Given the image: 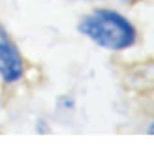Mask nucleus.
I'll use <instances>...</instances> for the list:
<instances>
[{
	"label": "nucleus",
	"mask_w": 154,
	"mask_h": 150,
	"mask_svg": "<svg viewBox=\"0 0 154 150\" xmlns=\"http://www.w3.org/2000/svg\"><path fill=\"white\" fill-rule=\"evenodd\" d=\"M79 32L105 51H126L137 43V28L126 15L111 8H98L79 21Z\"/></svg>",
	"instance_id": "nucleus-1"
},
{
	"label": "nucleus",
	"mask_w": 154,
	"mask_h": 150,
	"mask_svg": "<svg viewBox=\"0 0 154 150\" xmlns=\"http://www.w3.org/2000/svg\"><path fill=\"white\" fill-rule=\"evenodd\" d=\"M26 73V62L15 40L0 22V79L4 85H15Z\"/></svg>",
	"instance_id": "nucleus-2"
},
{
	"label": "nucleus",
	"mask_w": 154,
	"mask_h": 150,
	"mask_svg": "<svg viewBox=\"0 0 154 150\" xmlns=\"http://www.w3.org/2000/svg\"><path fill=\"white\" fill-rule=\"evenodd\" d=\"M58 107L62 111H73L75 109V100L72 96H62V98H58Z\"/></svg>",
	"instance_id": "nucleus-3"
},
{
	"label": "nucleus",
	"mask_w": 154,
	"mask_h": 150,
	"mask_svg": "<svg viewBox=\"0 0 154 150\" xmlns=\"http://www.w3.org/2000/svg\"><path fill=\"white\" fill-rule=\"evenodd\" d=\"M147 133H150V135H154V122H150V126L147 128Z\"/></svg>",
	"instance_id": "nucleus-4"
},
{
	"label": "nucleus",
	"mask_w": 154,
	"mask_h": 150,
	"mask_svg": "<svg viewBox=\"0 0 154 150\" xmlns=\"http://www.w3.org/2000/svg\"><path fill=\"white\" fill-rule=\"evenodd\" d=\"M120 2H124V4H128V6H132V4H137L139 0H120Z\"/></svg>",
	"instance_id": "nucleus-5"
}]
</instances>
